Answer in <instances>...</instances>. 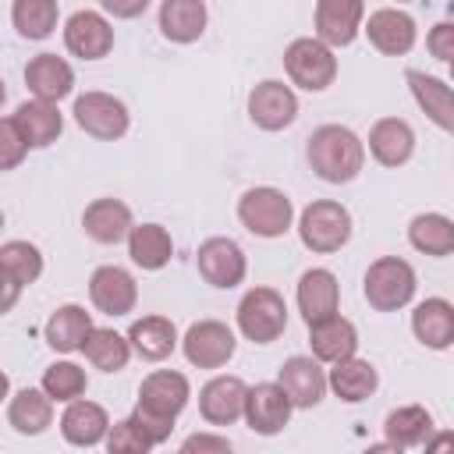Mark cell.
<instances>
[{
    "label": "cell",
    "mask_w": 454,
    "mask_h": 454,
    "mask_svg": "<svg viewBox=\"0 0 454 454\" xmlns=\"http://www.w3.org/2000/svg\"><path fill=\"white\" fill-rule=\"evenodd\" d=\"M309 163L312 170L330 181V184H340V181H351L362 163H365V145L362 138L351 131V128H340V124H323L312 131L309 138Z\"/></svg>",
    "instance_id": "cell-1"
},
{
    "label": "cell",
    "mask_w": 454,
    "mask_h": 454,
    "mask_svg": "<svg viewBox=\"0 0 454 454\" xmlns=\"http://www.w3.org/2000/svg\"><path fill=\"white\" fill-rule=\"evenodd\" d=\"M415 294V270L397 259V255H383L365 270V298L372 309L380 312H394L404 309Z\"/></svg>",
    "instance_id": "cell-2"
},
{
    "label": "cell",
    "mask_w": 454,
    "mask_h": 454,
    "mask_svg": "<svg viewBox=\"0 0 454 454\" xmlns=\"http://www.w3.org/2000/svg\"><path fill=\"white\" fill-rule=\"evenodd\" d=\"M298 234H301V245L312 252H337L351 238V213L340 202L319 199V202L305 206V213L298 220Z\"/></svg>",
    "instance_id": "cell-3"
},
{
    "label": "cell",
    "mask_w": 454,
    "mask_h": 454,
    "mask_svg": "<svg viewBox=\"0 0 454 454\" xmlns=\"http://www.w3.org/2000/svg\"><path fill=\"white\" fill-rule=\"evenodd\" d=\"M287 326V305L273 287H252L241 305H238V330L255 340V344H270L284 333Z\"/></svg>",
    "instance_id": "cell-4"
},
{
    "label": "cell",
    "mask_w": 454,
    "mask_h": 454,
    "mask_svg": "<svg viewBox=\"0 0 454 454\" xmlns=\"http://www.w3.org/2000/svg\"><path fill=\"white\" fill-rule=\"evenodd\" d=\"M291 199L277 188H248L238 202V220L259 238H280L291 227Z\"/></svg>",
    "instance_id": "cell-5"
},
{
    "label": "cell",
    "mask_w": 454,
    "mask_h": 454,
    "mask_svg": "<svg viewBox=\"0 0 454 454\" xmlns=\"http://www.w3.org/2000/svg\"><path fill=\"white\" fill-rule=\"evenodd\" d=\"M284 67H287V74H291L294 85H301L309 92H319V89H326L333 82L337 57L319 39H294L287 46V53H284Z\"/></svg>",
    "instance_id": "cell-6"
},
{
    "label": "cell",
    "mask_w": 454,
    "mask_h": 454,
    "mask_svg": "<svg viewBox=\"0 0 454 454\" xmlns=\"http://www.w3.org/2000/svg\"><path fill=\"white\" fill-rule=\"evenodd\" d=\"M74 121L82 131H89L92 138L114 142L128 131V106L106 92H85L74 99Z\"/></svg>",
    "instance_id": "cell-7"
},
{
    "label": "cell",
    "mask_w": 454,
    "mask_h": 454,
    "mask_svg": "<svg viewBox=\"0 0 454 454\" xmlns=\"http://www.w3.org/2000/svg\"><path fill=\"white\" fill-rule=\"evenodd\" d=\"M234 333L227 323H216V319H199L188 326L181 348H184V358L199 369H220L231 355H234Z\"/></svg>",
    "instance_id": "cell-8"
},
{
    "label": "cell",
    "mask_w": 454,
    "mask_h": 454,
    "mask_svg": "<svg viewBox=\"0 0 454 454\" xmlns=\"http://www.w3.org/2000/svg\"><path fill=\"white\" fill-rule=\"evenodd\" d=\"M291 397L284 394V387L280 383H259V387H252V390H245V422L255 429V433H262V436H273V433H280L284 426H287V419H291Z\"/></svg>",
    "instance_id": "cell-9"
},
{
    "label": "cell",
    "mask_w": 454,
    "mask_h": 454,
    "mask_svg": "<svg viewBox=\"0 0 454 454\" xmlns=\"http://www.w3.org/2000/svg\"><path fill=\"white\" fill-rule=\"evenodd\" d=\"M64 43H67V50H71L74 57H82V60H99V57H106L110 46H114V28H110V21H106L103 14H96V11H74V14L67 18V25H64Z\"/></svg>",
    "instance_id": "cell-10"
},
{
    "label": "cell",
    "mask_w": 454,
    "mask_h": 454,
    "mask_svg": "<svg viewBox=\"0 0 454 454\" xmlns=\"http://www.w3.org/2000/svg\"><path fill=\"white\" fill-rule=\"evenodd\" d=\"M199 273L213 287H234L245 277V252L231 238H209L199 245Z\"/></svg>",
    "instance_id": "cell-11"
},
{
    "label": "cell",
    "mask_w": 454,
    "mask_h": 454,
    "mask_svg": "<svg viewBox=\"0 0 454 454\" xmlns=\"http://www.w3.org/2000/svg\"><path fill=\"white\" fill-rule=\"evenodd\" d=\"M89 298L106 316H128L135 309L138 287H135V277L128 270H121V266H99L89 277Z\"/></svg>",
    "instance_id": "cell-12"
},
{
    "label": "cell",
    "mask_w": 454,
    "mask_h": 454,
    "mask_svg": "<svg viewBox=\"0 0 454 454\" xmlns=\"http://www.w3.org/2000/svg\"><path fill=\"white\" fill-rule=\"evenodd\" d=\"M365 0H316V39L326 46H348L362 28Z\"/></svg>",
    "instance_id": "cell-13"
},
{
    "label": "cell",
    "mask_w": 454,
    "mask_h": 454,
    "mask_svg": "<svg viewBox=\"0 0 454 454\" xmlns=\"http://www.w3.org/2000/svg\"><path fill=\"white\" fill-rule=\"evenodd\" d=\"M280 387L294 408H316L326 394V372L319 369V358L294 355L280 365Z\"/></svg>",
    "instance_id": "cell-14"
},
{
    "label": "cell",
    "mask_w": 454,
    "mask_h": 454,
    "mask_svg": "<svg viewBox=\"0 0 454 454\" xmlns=\"http://www.w3.org/2000/svg\"><path fill=\"white\" fill-rule=\"evenodd\" d=\"M294 114H298V99L284 82H259L248 96V117L266 131L287 128Z\"/></svg>",
    "instance_id": "cell-15"
},
{
    "label": "cell",
    "mask_w": 454,
    "mask_h": 454,
    "mask_svg": "<svg viewBox=\"0 0 454 454\" xmlns=\"http://www.w3.org/2000/svg\"><path fill=\"white\" fill-rule=\"evenodd\" d=\"M365 35L380 53L401 57V53H408L415 46V21H411V14H404L397 7H380V11L369 14Z\"/></svg>",
    "instance_id": "cell-16"
},
{
    "label": "cell",
    "mask_w": 454,
    "mask_h": 454,
    "mask_svg": "<svg viewBox=\"0 0 454 454\" xmlns=\"http://www.w3.org/2000/svg\"><path fill=\"white\" fill-rule=\"evenodd\" d=\"M245 383L238 376H216L199 390V411L209 426H231L245 411Z\"/></svg>",
    "instance_id": "cell-17"
},
{
    "label": "cell",
    "mask_w": 454,
    "mask_h": 454,
    "mask_svg": "<svg viewBox=\"0 0 454 454\" xmlns=\"http://www.w3.org/2000/svg\"><path fill=\"white\" fill-rule=\"evenodd\" d=\"M138 404L156 411V415L177 419V411L188 404V380L181 372H170V369L149 372L138 387Z\"/></svg>",
    "instance_id": "cell-18"
},
{
    "label": "cell",
    "mask_w": 454,
    "mask_h": 454,
    "mask_svg": "<svg viewBox=\"0 0 454 454\" xmlns=\"http://www.w3.org/2000/svg\"><path fill=\"white\" fill-rule=\"evenodd\" d=\"M337 301H340V287H337V277L330 270H305L301 280H298V309L305 316V323H319L326 316L337 312Z\"/></svg>",
    "instance_id": "cell-19"
},
{
    "label": "cell",
    "mask_w": 454,
    "mask_h": 454,
    "mask_svg": "<svg viewBox=\"0 0 454 454\" xmlns=\"http://www.w3.org/2000/svg\"><path fill=\"white\" fill-rule=\"evenodd\" d=\"M25 82H28V89L35 92V99L57 103V99H64V96L71 92L74 71H71V64H67L64 57H57V53H39V57L28 60Z\"/></svg>",
    "instance_id": "cell-20"
},
{
    "label": "cell",
    "mask_w": 454,
    "mask_h": 454,
    "mask_svg": "<svg viewBox=\"0 0 454 454\" xmlns=\"http://www.w3.org/2000/svg\"><path fill=\"white\" fill-rule=\"evenodd\" d=\"M411 330L426 348H450L454 344V305L447 298H426L411 312Z\"/></svg>",
    "instance_id": "cell-21"
},
{
    "label": "cell",
    "mask_w": 454,
    "mask_h": 454,
    "mask_svg": "<svg viewBox=\"0 0 454 454\" xmlns=\"http://www.w3.org/2000/svg\"><path fill=\"white\" fill-rule=\"evenodd\" d=\"M110 429L106 411L96 401H67V411L60 415V433L74 447H96Z\"/></svg>",
    "instance_id": "cell-22"
},
{
    "label": "cell",
    "mask_w": 454,
    "mask_h": 454,
    "mask_svg": "<svg viewBox=\"0 0 454 454\" xmlns=\"http://www.w3.org/2000/svg\"><path fill=\"white\" fill-rule=\"evenodd\" d=\"M309 330H312L309 344H312V355L319 362H330L333 365V362L355 355V348H358V330L348 319H340L337 312L326 316V319H319V323H309Z\"/></svg>",
    "instance_id": "cell-23"
},
{
    "label": "cell",
    "mask_w": 454,
    "mask_h": 454,
    "mask_svg": "<svg viewBox=\"0 0 454 454\" xmlns=\"http://www.w3.org/2000/svg\"><path fill=\"white\" fill-rule=\"evenodd\" d=\"M14 124L25 138L28 149H43L50 142H57L64 121H60V110L50 103V99H32V103H21L14 110Z\"/></svg>",
    "instance_id": "cell-24"
},
{
    "label": "cell",
    "mask_w": 454,
    "mask_h": 454,
    "mask_svg": "<svg viewBox=\"0 0 454 454\" xmlns=\"http://www.w3.org/2000/svg\"><path fill=\"white\" fill-rule=\"evenodd\" d=\"M415 149V131L397 121V117H383L372 124L369 131V153L383 163V167H401Z\"/></svg>",
    "instance_id": "cell-25"
},
{
    "label": "cell",
    "mask_w": 454,
    "mask_h": 454,
    "mask_svg": "<svg viewBox=\"0 0 454 454\" xmlns=\"http://www.w3.org/2000/svg\"><path fill=\"white\" fill-rule=\"evenodd\" d=\"M82 227H85V234H89L92 241H99V245H117V241L131 231V209H128L124 202H117V199H96V202L85 209Z\"/></svg>",
    "instance_id": "cell-26"
},
{
    "label": "cell",
    "mask_w": 454,
    "mask_h": 454,
    "mask_svg": "<svg viewBox=\"0 0 454 454\" xmlns=\"http://www.w3.org/2000/svg\"><path fill=\"white\" fill-rule=\"evenodd\" d=\"M376 383H380L376 369H372L365 358H355V355L333 362V369H330V376H326V387H333V394H337L340 401H351V404L365 401V397L376 390Z\"/></svg>",
    "instance_id": "cell-27"
},
{
    "label": "cell",
    "mask_w": 454,
    "mask_h": 454,
    "mask_svg": "<svg viewBox=\"0 0 454 454\" xmlns=\"http://www.w3.org/2000/svg\"><path fill=\"white\" fill-rule=\"evenodd\" d=\"M160 28L170 43H195L206 32V4L202 0H163Z\"/></svg>",
    "instance_id": "cell-28"
},
{
    "label": "cell",
    "mask_w": 454,
    "mask_h": 454,
    "mask_svg": "<svg viewBox=\"0 0 454 454\" xmlns=\"http://www.w3.org/2000/svg\"><path fill=\"white\" fill-rule=\"evenodd\" d=\"M128 344H131L142 358L160 362V358H167V355L177 348V330H174V323L163 319V316H145V319H135V323H131Z\"/></svg>",
    "instance_id": "cell-29"
},
{
    "label": "cell",
    "mask_w": 454,
    "mask_h": 454,
    "mask_svg": "<svg viewBox=\"0 0 454 454\" xmlns=\"http://www.w3.org/2000/svg\"><path fill=\"white\" fill-rule=\"evenodd\" d=\"M128 255L142 270H160L174 255V241L160 223H142L128 231Z\"/></svg>",
    "instance_id": "cell-30"
},
{
    "label": "cell",
    "mask_w": 454,
    "mask_h": 454,
    "mask_svg": "<svg viewBox=\"0 0 454 454\" xmlns=\"http://www.w3.org/2000/svg\"><path fill=\"white\" fill-rule=\"evenodd\" d=\"M89 330H92V319H89V312H85L82 305H60V309L46 319L43 337H46V344H50L53 351H78Z\"/></svg>",
    "instance_id": "cell-31"
},
{
    "label": "cell",
    "mask_w": 454,
    "mask_h": 454,
    "mask_svg": "<svg viewBox=\"0 0 454 454\" xmlns=\"http://www.w3.org/2000/svg\"><path fill=\"white\" fill-rule=\"evenodd\" d=\"M82 351H85V358H89L96 369H103V372H121V369L128 365V358H131L128 337H121V333L110 330V326H92V330L85 333V340H82Z\"/></svg>",
    "instance_id": "cell-32"
},
{
    "label": "cell",
    "mask_w": 454,
    "mask_h": 454,
    "mask_svg": "<svg viewBox=\"0 0 454 454\" xmlns=\"http://www.w3.org/2000/svg\"><path fill=\"white\" fill-rule=\"evenodd\" d=\"M7 419H11V426H14L18 433L35 436V433H43V429L50 426V419H53V401L46 397V390L25 387V390H18V394L11 397Z\"/></svg>",
    "instance_id": "cell-33"
},
{
    "label": "cell",
    "mask_w": 454,
    "mask_h": 454,
    "mask_svg": "<svg viewBox=\"0 0 454 454\" xmlns=\"http://www.w3.org/2000/svg\"><path fill=\"white\" fill-rule=\"evenodd\" d=\"M408 241L426 255H450L454 252V223L443 213H419L408 223Z\"/></svg>",
    "instance_id": "cell-34"
},
{
    "label": "cell",
    "mask_w": 454,
    "mask_h": 454,
    "mask_svg": "<svg viewBox=\"0 0 454 454\" xmlns=\"http://www.w3.org/2000/svg\"><path fill=\"white\" fill-rule=\"evenodd\" d=\"M383 429H387V440H390L394 450H401V447H419V443L429 440V433H433V419H429L426 408L408 404V408L390 411L387 422H383Z\"/></svg>",
    "instance_id": "cell-35"
},
{
    "label": "cell",
    "mask_w": 454,
    "mask_h": 454,
    "mask_svg": "<svg viewBox=\"0 0 454 454\" xmlns=\"http://www.w3.org/2000/svg\"><path fill=\"white\" fill-rule=\"evenodd\" d=\"M408 85H411L415 103H419L443 131H450V124H454V117H450V85L440 82V78H433V74H422V71H408Z\"/></svg>",
    "instance_id": "cell-36"
},
{
    "label": "cell",
    "mask_w": 454,
    "mask_h": 454,
    "mask_svg": "<svg viewBox=\"0 0 454 454\" xmlns=\"http://www.w3.org/2000/svg\"><path fill=\"white\" fill-rule=\"evenodd\" d=\"M11 21L25 39H46L57 28V0H14Z\"/></svg>",
    "instance_id": "cell-37"
},
{
    "label": "cell",
    "mask_w": 454,
    "mask_h": 454,
    "mask_svg": "<svg viewBox=\"0 0 454 454\" xmlns=\"http://www.w3.org/2000/svg\"><path fill=\"white\" fill-rule=\"evenodd\" d=\"M0 270H4L7 277H14V280L25 287V284L39 280V273H43V255H39V248L28 245V241H7V245H0Z\"/></svg>",
    "instance_id": "cell-38"
},
{
    "label": "cell",
    "mask_w": 454,
    "mask_h": 454,
    "mask_svg": "<svg viewBox=\"0 0 454 454\" xmlns=\"http://www.w3.org/2000/svg\"><path fill=\"white\" fill-rule=\"evenodd\" d=\"M43 390L50 401H74L85 394V369H78L74 362H53L43 372Z\"/></svg>",
    "instance_id": "cell-39"
},
{
    "label": "cell",
    "mask_w": 454,
    "mask_h": 454,
    "mask_svg": "<svg viewBox=\"0 0 454 454\" xmlns=\"http://www.w3.org/2000/svg\"><path fill=\"white\" fill-rule=\"evenodd\" d=\"M106 447H110V454H145L153 443H149V436L135 426V419H124V422H117L114 429H106Z\"/></svg>",
    "instance_id": "cell-40"
},
{
    "label": "cell",
    "mask_w": 454,
    "mask_h": 454,
    "mask_svg": "<svg viewBox=\"0 0 454 454\" xmlns=\"http://www.w3.org/2000/svg\"><path fill=\"white\" fill-rule=\"evenodd\" d=\"M25 153H28V145H25L14 117H0V170L18 167L25 160Z\"/></svg>",
    "instance_id": "cell-41"
},
{
    "label": "cell",
    "mask_w": 454,
    "mask_h": 454,
    "mask_svg": "<svg viewBox=\"0 0 454 454\" xmlns=\"http://www.w3.org/2000/svg\"><path fill=\"white\" fill-rule=\"evenodd\" d=\"M131 419H135V426L149 436V443L156 447V443H163L167 436H170V429H174V419H167V415H156V411H149V408H135L131 411Z\"/></svg>",
    "instance_id": "cell-42"
},
{
    "label": "cell",
    "mask_w": 454,
    "mask_h": 454,
    "mask_svg": "<svg viewBox=\"0 0 454 454\" xmlns=\"http://www.w3.org/2000/svg\"><path fill=\"white\" fill-rule=\"evenodd\" d=\"M426 43H429V53H433L436 60H450V57H454V25H447V21L436 25Z\"/></svg>",
    "instance_id": "cell-43"
},
{
    "label": "cell",
    "mask_w": 454,
    "mask_h": 454,
    "mask_svg": "<svg viewBox=\"0 0 454 454\" xmlns=\"http://www.w3.org/2000/svg\"><path fill=\"white\" fill-rule=\"evenodd\" d=\"M181 450L184 454H192V450H213V454H227L231 450V440L227 436H206V433H195V436H188L184 443H181Z\"/></svg>",
    "instance_id": "cell-44"
},
{
    "label": "cell",
    "mask_w": 454,
    "mask_h": 454,
    "mask_svg": "<svg viewBox=\"0 0 454 454\" xmlns=\"http://www.w3.org/2000/svg\"><path fill=\"white\" fill-rule=\"evenodd\" d=\"M114 18H138L145 7H149V0H99Z\"/></svg>",
    "instance_id": "cell-45"
},
{
    "label": "cell",
    "mask_w": 454,
    "mask_h": 454,
    "mask_svg": "<svg viewBox=\"0 0 454 454\" xmlns=\"http://www.w3.org/2000/svg\"><path fill=\"white\" fill-rule=\"evenodd\" d=\"M18 294H21V284H18L14 277H7V273L0 270V316L14 309V301H18Z\"/></svg>",
    "instance_id": "cell-46"
},
{
    "label": "cell",
    "mask_w": 454,
    "mask_h": 454,
    "mask_svg": "<svg viewBox=\"0 0 454 454\" xmlns=\"http://www.w3.org/2000/svg\"><path fill=\"white\" fill-rule=\"evenodd\" d=\"M7 390H11V383H7V376H4V372H0V401H4V397H7Z\"/></svg>",
    "instance_id": "cell-47"
},
{
    "label": "cell",
    "mask_w": 454,
    "mask_h": 454,
    "mask_svg": "<svg viewBox=\"0 0 454 454\" xmlns=\"http://www.w3.org/2000/svg\"><path fill=\"white\" fill-rule=\"evenodd\" d=\"M4 96H7V89H4V78H0V103H4Z\"/></svg>",
    "instance_id": "cell-48"
},
{
    "label": "cell",
    "mask_w": 454,
    "mask_h": 454,
    "mask_svg": "<svg viewBox=\"0 0 454 454\" xmlns=\"http://www.w3.org/2000/svg\"><path fill=\"white\" fill-rule=\"evenodd\" d=\"M0 231H4V213H0Z\"/></svg>",
    "instance_id": "cell-49"
}]
</instances>
